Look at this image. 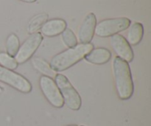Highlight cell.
Returning <instances> with one entry per match:
<instances>
[{"label": "cell", "instance_id": "cell-1", "mask_svg": "<svg viewBox=\"0 0 151 126\" xmlns=\"http://www.w3.org/2000/svg\"><path fill=\"white\" fill-rule=\"evenodd\" d=\"M94 49L91 43L77 44L56 55L50 61V66L55 72H63L81 61Z\"/></svg>", "mask_w": 151, "mask_h": 126}, {"label": "cell", "instance_id": "cell-2", "mask_svg": "<svg viewBox=\"0 0 151 126\" xmlns=\"http://www.w3.org/2000/svg\"><path fill=\"white\" fill-rule=\"evenodd\" d=\"M116 91L121 100H128L134 94V86L128 63L116 57L113 61Z\"/></svg>", "mask_w": 151, "mask_h": 126}, {"label": "cell", "instance_id": "cell-3", "mask_svg": "<svg viewBox=\"0 0 151 126\" xmlns=\"http://www.w3.org/2000/svg\"><path fill=\"white\" fill-rule=\"evenodd\" d=\"M55 79V82L61 93L63 103L72 110H79L82 104L81 97L70 81L61 74H56Z\"/></svg>", "mask_w": 151, "mask_h": 126}, {"label": "cell", "instance_id": "cell-4", "mask_svg": "<svg viewBox=\"0 0 151 126\" xmlns=\"http://www.w3.org/2000/svg\"><path fill=\"white\" fill-rule=\"evenodd\" d=\"M131 20L126 17L105 19L97 24L94 33L99 37H111L128 29Z\"/></svg>", "mask_w": 151, "mask_h": 126}, {"label": "cell", "instance_id": "cell-5", "mask_svg": "<svg viewBox=\"0 0 151 126\" xmlns=\"http://www.w3.org/2000/svg\"><path fill=\"white\" fill-rule=\"evenodd\" d=\"M0 81L22 93L32 91V85L27 79L22 75L0 66Z\"/></svg>", "mask_w": 151, "mask_h": 126}, {"label": "cell", "instance_id": "cell-6", "mask_svg": "<svg viewBox=\"0 0 151 126\" xmlns=\"http://www.w3.org/2000/svg\"><path fill=\"white\" fill-rule=\"evenodd\" d=\"M40 88L47 101L54 107L60 109L63 106V100L61 93L58 88L55 82L47 76L41 77L39 81Z\"/></svg>", "mask_w": 151, "mask_h": 126}, {"label": "cell", "instance_id": "cell-7", "mask_svg": "<svg viewBox=\"0 0 151 126\" xmlns=\"http://www.w3.org/2000/svg\"><path fill=\"white\" fill-rule=\"evenodd\" d=\"M43 41V35L41 32H35L19 47L17 53L15 55V59L19 64L24 63L32 58Z\"/></svg>", "mask_w": 151, "mask_h": 126}, {"label": "cell", "instance_id": "cell-8", "mask_svg": "<svg viewBox=\"0 0 151 126\" xmlns=\"http://www.w3.org/2000/svg\"><path fill=\"white\" fill-rule=\"evenodd\" d=\"M110 41L112 48L117 54V57L127 63L132 61L134 57V51L125 37L119 34H115L111 36Z\"/></svg>", "mask_w": 151, "mask_h": 126}, {"label": "cell", "instance_id": "cell-9", "mask_svg": "<svg viewBox=\"0 0 151 126\" xmlns=\"http://www.w3.org/2000/svg\"><path fill=\"white\" fill-rule=\"evenodd\" d=\"M97 25V18L93 13H90L83 21L79 31L78 38L81 44H88L92 40Z\"/></svg>", "mask_w": 151, "mask_h": 126}, {"label": "cell", "instance_id": "cell-10", "mask_svg": "<svg viewBox=\"0 0 151 126\" xmlns=\"http://www.w3.org/2000/svg\"><path fill=\"white\" fill-rule=\"evenodd\" d=\"M66 28V22L61 19L47 21L41 27V33L47 37H54L61 34Z\"/></svg>", "mask_w": 151, "mask_h": 126}, {"label": "cell", "instance_id": "cell-11", "mask_svg": "<svg viewBox=\"0 0 151 126\" xmlns=\"http://www.w3.org/2000/svg\"><path fill=\"white\" fill-rule=\"evenodd\" d=\"M111 58V53L106 48L93 49L84 58L88 63L101 65L108 63Z\"/></svg>", "mask_w": 151, "mask_h": 126}, {"label": "cell", "instance_id": "cell-12", "mask_svg": "<svg viewBox=\"0 0 151 126\" xmlns=\"http://www.w3.org/2000/svg\"><path fill=\"white\" fill-rule=\"evenodd\" d=\"M128 39L127 41L130 45L136 46L139 44L144 35V27L139 22H134L128 27Z\"/></svg>", "mask_w": 151, "mask_h": 126}, {"label": "cell", "instance_id": "cell-13", "mask_svg": "<svg viewBox=\"0 0 151 126\" xmlns=\"http://www.w3.org/2000/svg\"><path fill=\"white\" fill-rule=\"evenodd\" d=\"M32 64L37 71H38L44 76L50 77L52 78L56 75V72L52 69L50 65L43 59L34 58L32 59Z\"/></svg>", "mask_w": 151, "mask_h": 126}, {"label": "cell", "instance_id": "cell-14", "mask_svg": "<svg viewBox=\"0 0 151 126\" xmlns=\"http://www.w3.org/2000/svg\"><path fill=\"white\" fill-rule=\"evenodd\" d=\"M49 16L47 13H41L34 16L29 22L27 27V31L29 33L33 34L36 32L44 23L48 20Z\"/></svg>", "mask_w": 151, "mask_h": 126}, {"label": "cell", "instance_id": "cell-15", "mask_svg": "<svg viewBox=\"0 0 151 126\" xmlns=\"http://www.w3.org/2000/svg\"><path fill=\"white\" fill-rule=\"evenodd\" d=\"M20 47V42L17 35L14 33H12L7 37L6 41V49H7V54L9 55L14 57L17 53Z\"/></svg>", "mask_w": 151, "mask_h": 126}, {"label": "cell", "instance_id": "cell-16", "mask_svg": "<svg viewBox=\"0 0 151 126\" xmlns=\"http://www.w3.org/2000/svg\"><path fill=\"white\" fill-rule=\"evenodd\" d=\"M18 64L15 58L9 55L7 53H0V66L10 70H14L18 67Z\"/></svg>", "mask_w": 151, "mask_h": 126}, {"label": "cell", "instance_id": "cell-17", "mask_svg": "<svg viewBox=\"0 0 151 126\" xmlns=\"http://www.w3.org/2000/svg\"><path fill=\"white\" fill-rule=\"evenodd\" d=\"M62 39H63L64 44L67 46L69 48L73 47L78 44V41L75 36V33L72 30L69 28H66L63 32H62Z\"/></svg>", "mask_w": 151, "mask_h": 126}, {"label": "cell", "instance_id": "cell-18", "mask_svg": "<svg viewBox=\"0 0 151 126\" xmlns=\"http://www.w3.org/2000/svg\"><path fill=\"white\" fill-rule=\"evenodd\" d=\"M22 1H24V2H27V3H32V2H35L36 0H21Z\"/></svg>", "mask_w": 151, "mask_h": 126}, {"label": "cell", "instance_id": "cell-19", "mask_svg": "<svg viewBox=\"0 0 151 126\" xmlns=\"http://www.w3.org/2000/svg\"><path fill=\"white\" fill-rule=\"evenodd\" d=\"M68 126H77V125H68Z\"/></svg>", "mask_w": 151, "mask_h": 126}]
</instances>
